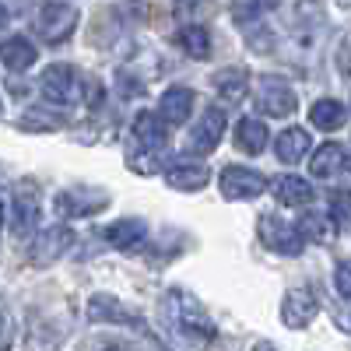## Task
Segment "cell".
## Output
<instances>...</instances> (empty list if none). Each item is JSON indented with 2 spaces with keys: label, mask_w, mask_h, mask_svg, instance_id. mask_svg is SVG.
I'll return each instance as SVG.
<instances>
[{
  "label": "cell",
  "mask_w": 351,
  "mask_h": 351,
  "mask_svg": "<svg viewBox=\"0 0 351 351\" xmlns=\"http://www.w3.org/2000/svg\"><path fill=\"white\" fill-rule=\"evenodd\" d=\"M253 102L263 116H291L299 106V95H295V88H291L285 77H260L256 88H253Z\"/></svg>",
  "instance_id": "3957f363"
},
{
  "label": "cell",
  "mask_w": 351,
  "mask_h": 351,
  "mask_svg": "<svg viewBox=\"0 0 351 351\" xmlns=\"http://www.w3.org/2000/svg\"><path fill=\"white\" fill-rule=\"evenodd\" d=\"M74 28H77V8H71V4H46L36 18V32L49 46L67 43L74 36Z\"/></svg>",
  "instance_id": "8992f818"
},
{
  "label": "cell",
  "mask_w": 351,
  "mask_h": 351,
  "mask_svg": "<svg viewBox=\"0 0 351 351\" xmlns=\"http://www.w3.org/2000/svg\"><path fill=\"white\" fill-rule=\"evenodd\" d=\"M193 102H197L193 88H186V84L165 88L162 99H158V120H162L165 127H183V123L190 120V112H193Z\"/></svg>",
  "instance_id": "4fadbf2b"
},
{
  "label": "cell",
  "mask_w": 351,
  "mask_h": 351,
  "mask_svg": "<svg viewBox=\"0 0 351 351\" xmlns=\"http://www.w3.org/2000/svg\"><path fill=\"white\" fill-rule=\"evenodd\" d=\"M165 183L180 193H197L211 183V169L200 162H172L165 169Z\"/></svg>",
  "instance_id": "5bb4252c"
},
{
  "label": "cell",
  "mask_w": 351,
  "mask_h": 351,
  "mask_svg": "<svg viewBox=\"0 0 351 351\" xmlns=\"http://www.w3.org/2000/svg\"><path fill=\"white\" fill-rule=\"evenodd\" d=\"M211 88L215 95L228 106H236L250 95V71L246 67H221L215 77H211Z\"/></svg>",
  "instance_id": "2e32d148"
},
{
  "label": "cell",
  "mask_w": 351,
  "mask_h": 351,
  "mask_svg": "<svg viewBox=\"0 0 351 351\" xmlns=\"http://www.w3.org/2000/svg\"><path fill=\"white\" fill-rule=\"evenodd\" d=\"M60 123H64V116H53V112H36V109L21 116V127H25V130H56Z\"/></svg>",
  "instance_id": "83f0119b"
},
{
  "label": "cell",
  "mask_w": 351,
  "mask_h": 351,
  "mask_svg": "<svg viewBox=\"0 0 351 351\" xmlns=\"http://www.w3.org/2000/svg\"><path fill=\"white\" fill-rule=\"evenodd\" d=\"M319 313V302L309 288H291L285 291V299H281V324L288 330H306L313 319Z\"/></svg>",
  "instance_id": "8fae6325"
},
{
  "label": "cell",
  "mask_w": 351,
  "mask_h": 351,
  "mask_svg": "<svg viewBox=\"0 0 351 351\" xmlns=\"http://www.w3.org/2000/svg\"><path fill=\"white\" fill-rule=\"evenodd\" d=\"M344 120H348V109L337 99H319L309 106V123L316 130H341Z\"/></svg>",
  "instance_id": "7402d4cb"
},
{
  "label": "cell",
  "mask_w": 351,
  "mask_h": 351,
  "mask_svg": "<svg viewBox=\"0 0 351 351\" xmlns=\"http://www.w3.org/2000/svg\"><path fill=\"white\" fill-rule=\"evenodd\" d=\"M278 4L281 0H236V4H232V18H236L239 28H253V25H260L263 14H271Z\"/></svg>",
  "instance_id": "d4e9b609"
},
{
  "label": "cell",
  "mask_w": 351,
  "mask_h": 351,
  "mask_svg": "<svg viewBox=\"0 0 351 351\" xmlns=\"http://www.w3.org/2000/svg\"><path fill=\"white\" fill-rule=\"evenodd\" d=\"M295 228H299V236L306 239V243H334L337 239V228H334V218H327V215H319V211H306L299 221H295Z\"/></svg>",
  "instance_id": "ffe728a7"
},
{
  "label": "cell",
  "mask_w": 351,
  "mask_h": 351,
  "mask_svg": "<svg viewBox=\"0 0 351 351\" xmlns=\"http://www.w3.org/2000/svg\"><path fill=\"white\" fill-rule=\"evenodd\" d=\"M253 351H278V348H274L271 341H256V344H253Z\"/></svg>",
  "instance_id": "d6a6232c"
},
{
  "label": "cell",
  "mask_w": 351,
  "mask_h": 351,
  "mask_svg": "<svg viewBox=\"0 0 351 351\" xmlns=\"http://www.w3.org/2000/svg\"><path fill=\"white\" fill-rule=\"evenodd\" d=\"M39 88H43V95H46L53 106H71V102H77V99L84 95V77H81L71 64H49V67L43 71Z\"/></svg>",
  "instance_id": "277c9868"
},
{
  "label": "cell",
  "mask_w": 351,
  "mask_h": 351,
  "mask_svg": "<svg viewBox=\"0 0 351 351\" xmlns=\"http://www.w3.org/2000/svg\"><path fill=\"white\" fill-rule=\"evenodd\" d=\"M274 152H278V158H281V162L295 165V162H302V158L313 152V134H309L306 127H288V130H281V134H278Z\"/></svg>",
  "instance_id": "e0dca14e"
},
{
  "label": "cell",
  "mask_w": 351,
  "mask_h": 351,
  "mask_svg": "<svg viewBox=\"0 0 351 351\" xmlns=\"http://www.w3.org/2000/svg\"><path fill=\"white\" fill-rule=\"evenodd\" d=\"M95 351H123L120 344H102V348H95Z\"/></svg>",
  "instance_id": "e575fe53"
},
{
  "label": "cell",
  "mask_w": 351,
  "mask_h": 351,
  "mask_svg": "<svg viewBox=\"0 0 351 351\" xmlns=\"http://www.w3.org/2000/svg\"><path fill=\"white\" fill-rule=\"evenodd\" d=\"M344 162H348V155H344L341 144H324V148H316V155L309 162V172L316 176V180H330V176H337L344 169Z\"/></svg>",
  "instance_id": "603a6c76"
},
{
  "label": "cell",
  "mask_w": 351,
  "mask_h": 351,
  "mask_svg": "<svg viewBox=\"0 0 351 351\" xmlns=\"http://www.w3.org/2000/svg\"><path fill=\"white\" fill-rule=\"evenodd\" d=\"M64 341V330L49 324V319H32L28 327V337H25V351H56Z\"/></svg>",
  "instance_id": "cb8c5ba5"
},
{
  "label": "cell",
  "mask_w": 351,
  "mask_h": 351,
  "mask_svg": "<svg viewBox=\"0 0 351 351\" xmlns=\"http://www.w3.org/2000/svg\"><path fill=\"white\" fill-rule=\"evenodd\" d=\"M180 46L193 56V60H208L211 56V32L204 25H186L180 32Z\"/></svg>",
  "instance_id": "484cf974"
},
{
  "label": "cell",
  "mask_w": 351,
  "mask_h": 351,
  "mask_svg": "<svg viewBox=\"0 0 351 351\" xmlns=\"http://www.w3.org/2000/svg\"><path fill=\"white\" fill-rule=\"evenodd\" d=\"M260 239L267 243V250L281 253V256H299L306 250V239L299 236L295 221H281L278 215H260Z\"/></svg>",
  "instance_id": "52a82bcc"
},
{
  "label": "cell",
  "mask_w": 351,
  "mask_h": 351,
  "mask_svg": "<svg viewBox=\"0 0 351 351\" xmlns=\"http://www.w3.org/2000/svg\"><path fill=\"white\" fill-rule=\"evenodd\" d=\"M327 208L334 221H351V190H330L327 193Z\"/></svg>",
  "instance_id": "4316f807"
},
{
  "label": "cell",
  "mask_w": 351,
  "mask_h": 351,
  "mask_svg": "<svg viewBox=\"0 0 351 351\" xmlns=\"http://www.w3.org/2000/svg\"><path fill=\"white\" fill-rule=\"evenodd\" d=\"M102 208H109V193L95 190V186H71V190H60L53 200L56 218H67V221L71 218H92Z\"/></svg>",
  "instance_id": "7a4b0ae2"
},
{
  "label": "cell",
  "mask_w": 351,
  "mask_h": 351,
  "mask_svg": "<svg viewBox=\"0 0 351 351\" xmlns=\"http://www.w3.org/2000/svg\"><path fill=\"white\" fill-rule=\"evenodd\" d=\"M71 246H74V232L67 225H53V228L39 232V236L32 239V246H28V263L49 267V263H56Z\"/></svg>",
  "instance_id": "9c48e42d"
},
{
  "label": "cell",
  "mask_w": 351,
  "mask_h": 351,
  "mask_svg": "<svg viewBox=\"0 0 351 351\" xmlns=\"http://www.w3.org/2000/svg\"><path fill=\"white\" fill-rule=\"evenodd\" d=\"M0 228H4V204H0Z\"/></svg>",
  "instance_id": "d590c367"
},
{
  "label": "cell",
  "mask_w": 351,
  "mask_h": 351,
  "mask_svg": "<svg viewBox=\"0 0 351 351\" xmlns=\"http://www.w3.org/2000/svg\"><path fill=\"white\" fill-rule=\"evenodd\" d=\"M334 285H337V291L351 302V260H341L337 263V271H334Z\"/></svg>",
  "instance_id": "4dcf8cb0"
},
{
  "label": "cell",
  "mask_w": 351,
  "mask_h": 351,
  "mask_svg": "<svg viewBox=\"0 0 351 351\" xmlns=\"http://www.w3.org/2000/svg\"><path fill=\"white\" fill-rule=\"evenodd\" d=\"M158 351H169V348H158Z\"/></svg>",
  "instance_id": "74e56055"
},
{
  "label": "cell",
  "mask_w": 351,
  "mask_h": 351,
  "mask_svg": "<svg viewBox=\"0 0 351 351\" xmlns=\"http://www.w3.org/2000/svg\"><path fill=\"white\" fill-rule=\"evenodd\" d=\"M271 141V130L263 127L260 120H250V116H243V120L236 123V148L246 152V155H260L263 148H267Z\"/></svg>",
  "instance_id": "44dd1931"
},
{
  "label": "cell",
  "mask_w": 351,
  "mask_h": 351,
  "mask_svg": "<svg viewBox=\"0 0 351 351\" xmlns=\"http://www.w3.org/2000/svg\"><path fill=\"white\" fill-rule=\"evenodd\" d=\"M116 92H120V99H137L141 92H144V81L134 74V71H120V74H116Z\"/></svg>",
  "instance_id": "f1b7e54d"
},
{
  "label": "cell",
  "mask_w": 351,
  "mask_h": 351,
  "mask_svg": "<svg viewBox=\"0 0 351 351\" xmlns=\"http://www.w3.org/2000/svg\"><path fill=\"white\" fill-rule=\"evenodd\" d=\"M11 344H14V316L8 302L0 299V351H11Z\"/></svg>",
  "instance_id": "f546056e"
},
{
  "label": "cell",
  "mask_w": 351,
  "mask_h": 351,
  "mask_svg": "<svg viewBox=\"0 0 351 351\" xmlns=\"http://www.w3.org/2000/svg\"><path fill=\"white\" fill-rule=\"evenodd\" d=\"M341 4H351V0H341Z\"/></svg>",
  "instance_id": "8d00e7d4"
},
{
  "label": "cell",
  "mask_w": 351,
  "mask_h": 351,
  "mask_svg": "<svg viewBox=\"0 0 351 351\" xmlns=\"http://www.w3.org/2000/svg\"><path fill=\"white\" fill-rule=\"evenodd\" d=\"M348 169H351V165H348Z\"/></svg>",
  "instance_id": "ab89813d"
},
{
  "label": "cell",
  "mask_w": 351,
  "mask_h": 351,
  "mask_svg": "<svg viewBox=\"0 0 351 351\" xmlns=\"http://www.w3.org/2000/svg\"><path fill=\"white\" fill-rule=\"evenodd\" d=\"M0 112H4V106H0Z\"/></svg>",
  "instance_id": "f35d334b"
},
{
  "label": "cell",
  "mask_w": 351,
  "mask_h": 351,
  "mask_svg": "<svg viewBox=\"0 0 351 351\" xmlns=\"http://www.w3.org/2000/svg\"><path fill=\"white\" fill-rule=\"evenodd\" d=\"M271 190H274V197H278V204H285V208H309L313 204V197H316V190L306 183V180H299V176H278V180L271 183Z\"/></svg>",
  "instance_id": "ac0fdd59"
},
{
  "label": "cell",
  "mask_w": 351,
  "mask_h": 351,
  "mask_svg": "<svg viewBox=\"0 0 351 351\" xmlns=\"http://www.w3.org/2000/svg\"><path fill=\"white\" fill-rule=\"evenodd\" d=\"M102 239L116 250H141L148 239V221L144 218H120L102 228Z\"/></svg>",
  "instance_id": "9a60e30c"
},
{
  "label": "cell",
  "mask_w": 351,
  "mask_h": 351,
  "mask_svg": "<svg viewBox=\"0 0 351 351\" xmlns=\"http://www.w3.org/2000/svg\"><path fill=\"white\" fill-rule=\"evenodd\" d=\"M88 319H92V324H120V327L148 330V327H144V319L134 309H127L120 299H112V295H92V299H88Z\"/></svg>",
  "instance_id": "7c38bea8"
},
{
  "label": "cell",
  "mask_w": 351,
  "mask_h": 351,
  "mask_svg": "<svg viewBox=\"0 0 351 351\" xmlns=\"http://www.w3.org/2000/svg\"><path fill=\"white\" fill-rule=\"evenodd\" d=\"M330 316H334V324H337L344 334H351V302H337V306L330 309Z\"/></svg>",
  "instance_id": "1f68e13d"
},
{
  "label": "cell",
  "mask_w": 351,
  "mask_h": 351,
  "mask_svg": "<svg viewBox=\"0 0 351 351\" xmlns=\"http://www.w3.org/2000/svg\"><path fill=\"white\" fill-rule=\"evenodd\" d=\"M218 190L225 200H256L267 190V176H260L256 169H246V165H228L218 176Z\"/></svg>",
  "instance_id": "5b68a950"
},
{
  "label": "cell",
  "mask_w": 351,
  "mask_h": 351,
  "mask_svg": "<svg viewBox=\"0 0 351 351\" xmlns=\"http://www.w3.org/2000/svg\"><path fill=\"white\" fill-rule=\"evenodd\" d=\"M39 211H43L39 190H36L32 180H25L14 190V200H11V232L14 236H32L36 225H39Z\"/></svg>",
  "instance_id": "ba28073f"
},
{
  "label": "cell",
  "mask_w": 351,
  "mask_h": 351,
  "mask_svg": "<svg viewBox=\"0 0 351 351\" xmlns=\"http://www.w3.org/2000/svg\"><path fill=\"white\" fill-rule=\"evenodd\" d=\"M4 25H8V8L0 4V28H4Z\"/></svg>",
  "instance_id": "836d02e7"
},
{
  "label": "cell",
  "mask_w": 351,
  "mask_h": 351,
  "mask_svg": "<svg viewBox=\"0 0 351 351\" xmlns=\"http://www.w3.org/2000/svg\"><path fill=\"white\" fill-rule=\"evenodd\" d=\"M36 56H39V49L32 46V39H25V36H11L8 43H0V64H4L8 71H14V74L32 67Z\"/></svg>",
  "instance_id": "d6986e66"
},
{
  "label": "cell",
  "mask_w": 351,
  "mask_h": 351,
  "mask_svg": "<svg viewBox=\"0 0 351 351\" xmlns=\"http://www.w3.org/2000/svg\"><path fill=\"white\" fill-rule=\"evenodd\" d=\"M225 134V112L221 109H204V116L197 120V127L186 134V152L190 155H211Z\"/></svg>",
  "instance_id": "30bf717a"
},
{
  "label": "cell",
  "mask_w": 351,
  "mask_h": 351,
  "mask_svg": "<svg viewBox=\"0 0 351 351\" xmlns=\"http://www.w3.org/2000/svg\"><path fill=\"white\" fill-rule=\"evenodd\" d=\"M162 319H165V327L176 337H183L193 348H208L218 337L215 319L208 316V309H204L190 295V291H183V288H169L165 291V299H162Z\"/></svg>",
  "instance_id": "6da1fadb"
}]
</instances>
